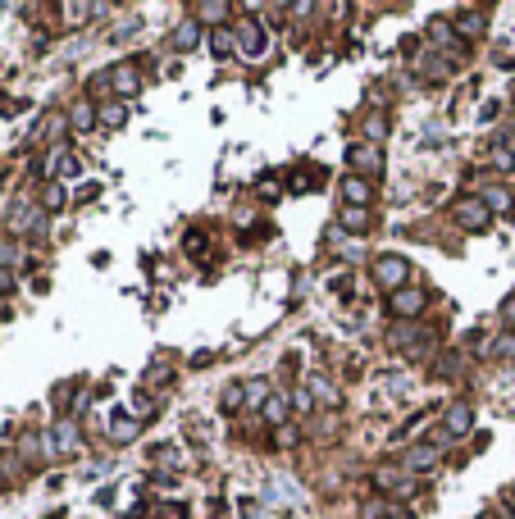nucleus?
Segmentation results:
<instances>
[{"label": "nucleus", "instance_id": "obj_1", "mask_svg": "<svg viewBox=\"0 0 515 519\" xmlns=\"http://www.w3.org/2000/svg\"><path fill=\"white\" fill-rule=\"evenodd\" d=\"M406 278H410V264L401 255H379L374 260V282L383 287V292H401Z\"/></svg>", "mask_w": 515, "mask_h": 519}, {"label": "nucleus", "instance_id": "obj_2", "mask_svg": "<svg viewBox=\"0 0 515 519\" xmlns=\"http://www.w3.org/2000/svg\"><path fill=\"white\" fill-rule=\"evenodd\" d=\"M347 164L351 169H361V173H379L383 169V155H379L374 141H351L347 146Z\"/></svg>", "mask_w": 515, "mask_h": 519}, {"label": "nucleus", "instance_id": "obj_3", "mask_svg": "<svg viewBox=\"0 0 515 519\" xmlns=\"http://www.w3.org/2000/svg\"><path fill=\"white\" fill-rule=\"evenodd\" d=\"M237 46H242V55H246V60H260L264 46H269V37H264L260 23H237Z\"/></svg>", "mask_w": 515, "mask_h": 519}, {"label": "nucleus", "instance_id": "obj_4", "mask_svg": "<svg viewBox=\"0 0 515 519\" xmlns=\"http://www.w3.org/2000/svg\"><path fill=\"white\" fill-rule=\"evenodd\" d=\"M424 305H428V296L419 292V287H401V292H392V314L397 319H415Z\"/></svg>", "mask_w": 515, "mask_h": 519}, {"label": "nucleus", "instance_id": "obj_5", "mask_svg": "<svg viewBox=\"0 0 515 519\" xmlns=\"http://www.w3.org/2000/svg\"><path fill=\"white\" fill-rule=\"evenodd\" d=\"M456 219H460L465 228H474V233H483V228H488V219H493V210L474 196V201H460V206H456Z\"/></svg>", "mask_w": 515, "mask_h": 519}, {"label": "nucleus", "instance_id": "obj_6", "mask_svg": "<svg viewBox=\"0 0 515 519\" xmlns=\"http://www.w3.org/2000/svg\"><path fill=\"white\" fill-rule=\"evenodd\" d=\"M438 460H442V446L438 442H419V446L406 451V469H433Z\"/></svg>", "mask_w": 515, "mask_h": 519}, {"label": "nucleus", "instance_id": "obj_7", "mask_svg": "<svg viewBox=\"0 0 515 519\" xmlns=\"http://www.w3.org/2000/svg\"><path fill=\"white\" fill-rule=\"evenodd\" d=\"M342 196H347V206H370V178H361V173H347V178H342Z\"/></svg>", "mask_w": 515, "mask_h": 519}, {"label": "nucleus", "instance_id": "obj_8", "mask_svg": "<svg viewBox=\"0 0 515 519\" xmlns=\"http://www.w3.org/2000/svg\"><path fill=\"white\" fill-rule=\"evenodd\" d=\"M388 342H392V346H424V342H428V333H424L419 324H410V319H401V324H392Z\"/></svg>", "mask_w": 515, "mask_h": 519}, {"label": "nucleus", "instance_id": "obj_9", "mask_svg": "<svg viewBox=\"0 0 515 519\" xmlns=\"http://www.w3.org/2000/svg\"><path fill=\"white\" fill-rule=\"evenodd\" d=\"M470 424H474V410L465 406V401H456V406L447 410V428H442V432H447V437H465Z\"/></svg>", "mask_w": 515, "mask_h": 519}, {"label": "nucleus", "instance_id": "obj_10", "mask_svg": "<svg viewBox=\"0 0 515 519\" xmlns=\"http://www.w3.org/2000/svg\"><path fill=\"white\" fill-rule=\"evenodd\" d=\"M197 42H201V23H197V19H183V23L174 28V46H178V51H192Z\"/></svg>", "mask_w": 515, "mask_h": 519}, {"label": "nucleus", "instance_id": "obj_11", "mask_svg": "<svg viewBox=\"0 0 515 519\" xmlns=\"http://www.w3.org/2000/svg\"><path fill=\"white\" fill-rule=\"evenodd\" d=\"M110 86L119 91V96H132V91H137V69H132V64H119V69L110 73Z\"/></svg>", "mask_w": 515, "mask_h": 519}, {"label": "nucleus", "instance_id": "obj_12", "mask_svg": "<svg viewBox=\"0 0 515 519\" xmlns=\"http://www.w3.org/2000/svg\"><path fill=\"white\" fill-rule=\"evenodd\" d=\"M55 446H60L64 455L78 451V424H73V419H60V424H55Z\"/></svg>", "mask_w": 515, "mask_h": 519}, {"label": "nucleus", "instance_id": "obj_13", "mask_svg": "<svg viewBox=\"0 0 515 519\" xmlns=\"http://www.w3.org/2000/svg\"><path fill=\"white\" fill-rule=\"evenodd\" d=\"M105 432H110V442H132V437H137V419H128V415H119V419H114L110 424V428H105Z\"/></svg>", "mask_w": 515, "mask_h": 519}, {"label": "nucleus", "instance_id": "obj_14", "mask_svg": "<svg viewBox=\"0 0 515 519\" xmlns=\"http://www.w3.org/2000/svg\"><path fill=\"white\" fill-rule=\"evenodd\" d=\"M306 388H310V397H319V401H329V406H338V388H329V379H324V374H310Z\"/></svg>", "mask_w": 515, "mask_h": 519}, {"label": "nucleus", "instance_id": "obj_15", "mask_svg": "<svg viewBox=\"0 0 515 519\" xmlns=\"http://www.w3.org/2000/svg\"><path fill=\"white\" fill-rule=\"evenodd\" d=\"M233 46H237V33H228V28H219V33L210 37V51H215V60H228Z\"/></svg>", "mask_w": 515, "mask_h": 519}, {"label": "nucleus", "instance_id": "obj_16", "mask_svg": "<svg viewBox=\"0 0 515 519\" xmlns=\"http://www.w3.org/2000/svg\"><path fill=\"white\" fill-rule=\"evenodd\" d=\"M338 224L342 228H351V233H361V228H370V210H361V206H347L338 215Z\"/></svg>", "mask_w": 515, "mask_h": 519}, {"label": "nucleus", "instance_id": "obj_17", "mask_svg": "<svg viewBox=\"0 0 515 519\" xmlns=\"http://www.w3.org/2000/svg\"><path fill=\"white\" fill-rule=\"evenodd\" d=\"M73 128H78V132H91V128H96V109H91L87 100H82V105H73Z\"/></svg>", "mask_w": 515, "mask_h": 519}, {"label": "nucleus", "instance_id": "obj_18", "mask_svg": "<svg viewBox=\"0 0 515 519\" xmlns=\"http://www.w3.org/2000/svg\"><path fill=\"white\" fill-rule=\"evenodd\" d=\"M456 33H460V37H479V33H483V14H470V10H465V14L456 19Z\"/></svg>", "mask_w": 515, "mask_h": 519}, {"label": "nucleus", "instance_id": "obj_19", "mask_svg": "<svg viewBox=\"0 0 515 519\" xmlns=\"http://www.w3.org/2000/svg\"><path fill=\"white\" fill-rule=\"evenodd\" d=\"M479 201H483L488 210H506V201H511V196H506L502 187H483V192H479Z\"/></svg>", "mask_w": 515, "mask_h": 519}, {"label": "nucleus", "instance_id": "obj_20", "mask_svg": "<svg viewBox=\"0 0 515 519\" xmlns=\"http://www.w3.org/2000/svg\"><path fill=\"white\" fill-rule=\"evenodd\" d=\"M264 419H269V424H283V419H287V401H283V397H269V401H264Z\"/></svg>", "mask_w": 515, "mask_h": 519}, {"label": "nucleus", "instance_id": "obj_21", "mask_svg": "<svg viewBox=\"0 0 515 519\" xmlns=\"http://www.w3.org/2000/svg\"><path fill=\"white\" fill-rule=\"evenodd\" d=\"M242 388H246V383H233V388H228V392H224V401H219L224 410H237L242 401H246V392H242Z\"/></svg>", "mask_w": 515, "mask_h": 519}, {"label": "nucleus", "instance_id": "obj_22", "mask_svg": "<svg viewBox=\"0 0 515 519\" xmlns=\"http://www.w3.org/2000/svg\"><path fill=\"white\" fill-rule=\"evenodd\" d=\"M397 483H401L397 469H379V474H374V487H379V492H388V487H397Z\"/></svg>", "mask_w": 515, "mask_h": 519}, {"label": "nucleus", "instance_id": "obj_23", "mask_svg": "<svg viewBox=\"0 0 515 519\" xmlns=\"http://www.w3.org/2000/svg\"><path fill=\"white\" fill-rule=\"evenodd\" d=\"M383 128H388V119H383V114H370V123H365V137H370V141H379V137H383Z\"/></svg>", "mask_w": 515, "mask_h": 519}, {"label": "nucleus", "instance_id": "obj_24", "mask_svg": "<svg viewBox=\"0 0 515 519\" xmlns=\"http://www.w3.org/2000/svg\"><path fill=\"white\" fill-rule=\"evenodd\" d=\"M428 37H433V42H442V46H451V28H447V19H433Z\"/></svg>", "mask_w": 515, "mask_h": 519}, {"label": "nucleus", "instance_id": "obj_25", "mask_svg": "<svg viewBox=\"0 0 515 519\" xmlns=\"http://www.w3.org/2000/svg\"><path fill=\"white\" fill-rule=\"evenodd\" d=\"M46 210H64V187H46Z\"/></svg>", "mask_w": 515, "mask_h": 519}, {"label": "nucleus", "instance_id": "obj_26", "mask_svg": "<svg viewBox=\"0 0 515 519\" xmlns=\"http://www.w3.org/2000/svg\"><path fill=\"white\" fill-rule=\"evenodd\" d=\"M197 14H201V19H224L228 5H197Z\"/></svg>", "mask_w": 515, "mask_h": 519}, {"label": "nucleus", "instance_id": "obj_27", "mask_svg": "<svg viewBox=\"0 0 515 519\" xmlns=\"http://www.w3.org/2000/svg\"><path fill=\"white\" fill-rule=\"evenodd\" d=\"M100 119H105V123H114V128H119V123H123V105H105V109H100Z\"/></svg>", "mask_w": 515, "mask_h": 519}, {"label": "nucleus", "instance_id": "obj_28", "mask_svg": "<svg viewBox=\"0 0 515 519\" xmlns=\"http://www.w3.org/2000/svg\"><path fill=\"white\" fill-rule=\"evenodd\" d=\"M264 388H269V383H260V379L246 383V397H251V401H269V392H264Z\"/></svg>", "mask_w": 515, "mask_h": 519}, {"label": "nucleus", "instance_id": "obj_29", "mask_svg": "<svg viewBox=\"0 0 515 519\" xmlns=\"http://www.w3.org/2000/svg\"><path fill=\"white\" fill-rule=\"evenodd\" d=\"M14 260H19V251H14L10 242H0V264H14Z\"/></svg>", "mask_w": 515, "mask_h": 519}, {"label": "nucleus", "instance_id": "obj_30", "mask_svg": "<svg viewBox=\"0 0 515 519\" xmlns=\"http://www.w3.org/2000/svg\"><path fill=\"white\" fill-rule=\"evenodd\" d=\"M502 319H506V324H511V328H515V296H511V301H506V305H502Z\"/></svg>", "mask_w": 515, "mask_h": 519}, {"label": "nucleus", "instance_id": "obj_31", "mask_svg": "<svg viewBox=\"0 0 515 519\" xmlns=\"http://www.w3.org/2000/svg\"><path fill=\"white\" fill-rule=\"evenodd\" d=\"M0 292H10V273L0 269Z\"/></svg>", "mask_w": 515, "mask_h": 519}, {"label": "nucleus", "instance_id": "obj_32", "mask_svg": "<svg viewBox=\"0 0 515 519\" xmlns=\"http://www.w3.org/2000/svg\"><path fill=\"white\" fill-rule=\"evenodd\" d=\"M506 510H515V492H506Z\"/></svg>", "mask_w": 515, "mask_h": 519}, {"label": "nucleus", "instance_id": "obj_33", "mask_svg": "<svg viewBox=\"0 0 515 519\" xmlns=\"http://www.w3.org/2000/svg\"><path fill=\"white\" fill-rule=\"evenodd\" d=\"M483 519H497V515H483Z\"/></svg>", "mask_w": 515, "mask_h": 519}]
</instances>
